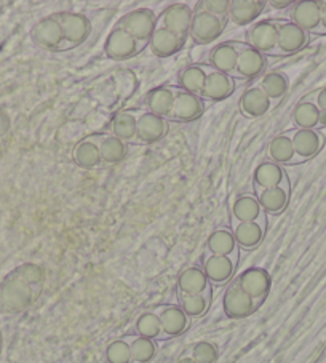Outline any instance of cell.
<instances>
[{
  "mask_svg": "<svg viewBox=\"0 0 326 363\" xmlns=\"http://www.w3.org/2000/svg\"><path fill=\"white\" fill-rule=\"evenodd\" d=\"M40 291L39 288L30 286L16 274V271H13L0 285V306L11 314H18V312L29 309L39 298Z\"/></svg>",
  "mask_w": 326,
  "mask_h": 363,
  "instance_id": "cell-1",
  "label": "cell"
},
{
  "mask_svg": "<svg viewBox=\"0 0 326 363\" xmlns=\"http://www.w3.org/2000/svg\"><path fill=\"white\" fill-rule=\"evenodd\" d=\"M240 261V248L229 256H216L205 250L202 269L211 285H224L232 280Z\"/></svg>",
  "mask_w": 326,
  "mask_h": 363,
  "instance_id": "cell-2",
  "label": "cell"
},
{
  "mask_svg": "<svg viewBox=\"0 0 326 363\" xmlns=\"http://www.w3.org/2000/svg\"><path fill=\"white\" fill-rule=\"evenodd\" d=\"M227 26V18H219L205 10H193L189 35L198 45L215 42Z\"/></svg>",
  "mask_w": 326,
  "mask_h": 363,
  "instance_id": "cell-3",
  "label": "cell"
},
{
  "mask_svg": "<svg viewBox=\"0 0 326 363\" xmlns=\"http://www.w3.org/2000/svg\"><path fill=\"white\" fill-rule=\"evenodd\" d=\"M118 29L127 30V33L135 37L137 42L147 43L152 37L154 30L157 29V16L150 9H136L128 11L120 21L117 23Z\"/></svg>",
  "mask_w": 326,
  "mask_h": 363,
  "instance_id": "cell-4",
  "label": "cell"
},
{
  "mask_svg": "<svg viewBox=\"0 0 326 363\" xmlns=\"http://www.w3.org/2000/svg\"><path fill=\"white\" fill-rule=\"evenodd\" d=\"M235 281L240 285L242 290L247 293V295L252 298L256 304H258V308H261L262 303L266 301L272 285L271 274L262 267L247 269V271H243L240 275H238Z\"/></svg>",
  "mask_w": 326,
  "mask_h": 363,
  "instance_id": "cell-5",
  "label": "cell"
},
{
  "mask_svg": "<svg viewBox=\"0 0 326 363\" xmlns=\"http://www.w3.org/2000/svg\"><path fill=\"white\" fill-rule=\"evenodd\" d=\"M144 47H147V43L137 42L127 30L114 28L104 42V53L109 60L123 61L133 58L135 55L142 52Z\"/></svg>",
  "mask_w": 326,
  "mask_h": 363,
  "instance_id": "cell-6",
  "label": "cell"
},
{
  "mask_svg": "<svg viewBox=\"0 0 326 363\" xmlns=\"http://www.w3.org/2000/svg\"><path fill=\"white\" fill-rule=\"evenodd\" d=\"M55 18L61 24L67 50L79 47L91 34V23L85 15L72 13V11H61V13H56Z\"/></svg>",
  "mask_w": 326,
  "mask_h": 363,
  "instance_id": "cell-7",
  "label": "cell"
},
{
  "mask_svg": "<svg viewBox=\"0 0 326 363\" xmlns=\"http://www.w3.org/2000/svg\"><path fill=\"white\" fill-rule=\"evenodd\" d=\"M30 37H33L35 45L43 50H55V52L67 50L62 28L55 15L42 18L30 30Z\"/></svg>",
  "mask_w": 326,
  "mask_h": 363,
  "instance_id": "cell-8",
  "label": "cell"
},
{
  "mask_svg": "<svg viewBox=\"0 0 326 363\" xmlns=\"http://www.w3.org/2000/svg\"><path fill=\"white\" fill-rule=\"evenodd\" d=\"M279 40V20H262L256 21L247 30V45L258 52L272 55L277 48Z\"/></svg>",
  "mask_w": 326,
  "mask_h": 363,
  "instance_id": "cell-9",
  "label": "cell"
},
{
  "mask_svg": "<svg viewBox=\"0 0 326 363\" xmlns=\"http://www.w3.org/2000/svg\"><path fill=\"white\" fill-rule=\"evenodd\" d=\"M193 18V9L187 4H172L162 11V15L157 18V26L172 30L183 39H187L191 30Z\"/></svg>",
  "mask_w": 326,
  "mask_h": 363,
  "instance_id": "cell-10",
  "label": "cell"
},
{
  "mask_svg": "<svg viewBox=\"0 0 326 363\" xmlns=\"http://www.w3.org/2000/svg\"><path fill=\"white\" fill-rule=\"evenodd\" d=\"M310 34L305 33L304 29H300L296 24L291 21L279 20V40L277 48L272 55L275 56H283V55H293L298 53L299 50L309 45Z\"/></svg>",
  "mask_w": 326,
  "mask_h": 363,
  "instance_id": "cell-11",
  "label": "cell"
},
{
  "mask_svg": "<svg viewBox=\"0 0 326 363\" xmlns=\"http://www.w3.org/2000/svg\"><path fill=\"white\" fill-rule=\"evenodd\" d=\"M155 312L162 323L163 340H170V337L184 335L192 323V318L181 309L179 304L160 306V308L155 309Z\"/></svg>",
  "mask_w": 326,
  "mask_h": 363,
  "instance_id": "cell-12",
  "label": "cell"
},
{
  "mask_svg": "<svg viewBox=\"0 0 326 363\" xmlns=\"http://www.w3.org/2000/svg\"><path fill=\"white\" fill-rule=\"evenodd\" d=\"M223 308L224 314L229 318H247L259 309L258 304L242 290L235 280L232 281L224 293Z\"/></svg>",
  "mask_w": 326,
  "mask_h": 363,
  "instance_id": "cell-13",
  "label": "cell"
},
{
  "mask_svg": "<svg viewBox=\"0 0 326 363\" xmlns=\"http://www.w3.org/2000/svg\"><path fill=\"white\" fill-rule=\"evenodd\" d=\"M170 131V121L165 117L155 116L152 112H142L137 116L136 125V140L142 144H154L163 140Z\"/></svg>",
  "mask_w": 326,
  "mask_h": 363,
  "instance_id": "cell-14",
  "label": "cell"
},
{
  "mask_svg": "<svg viewBox=\"0 0 326 363\" xmlns=\"http://www.w3.org/2000/svg\"><path fill=\"white\" fill-rule=\"evenodd\" d=\"M269 226L267 216L261 218L254 223H238L232 220V233H234L235 242L240 250H254L261 245L262 239L266 237Z\"/></svg>",
  "mask_w": 326,
  "mask_h": 363,
  "instance_id": "cell-15",
  "label": "cell"
},
{
  "mask_svg": "<svg viewBox=\"0 0 326 363\" xmlns=\"http://www.w3.org/2000/svg\"><path fill=\"white\" fill-rule=\"evenodd\" d=\"M203 111H205V103L202 98L179 89L176 93V98H174L173 109L170 112V116H168V121L183 122V123L193 122L203 114Z\"/></svg>",
  "mask_w": 326,
  "mask_h": 363,
  "instance_id": "cell-16",
  "label": "cell"
},
{
  "mask_svg": "<svg viewBox=\"0 0 326 363\" xmlns=\"http://www.w3.org/2000/svg\"><path fill=\"white\" fill-rule=\"evenodd\" d=\"M244 47H247V43L234 42V40L219 43V45H216L210 52V56H208L210 67H213L218 72L234 76L238 55H240V52Z\"/></svg>",
  "mask_w": 326,
  "mask_h": 363,
  "instance_id": "cell-17",
  "label": "cell"
},
{
  "mask_svg": "<svg viewBox=\"0 0 326 363\" xmlns=\"http://www.w3.org/2000/svg\"><path fill=\"white\" fill-rule=\"evenodd\" d=\"M256 197H258L259 203L267 215H280L281 211L286 208L288 200L291 196V183L290 178H285L283 183L277 187H271V189H259L254 187Z\"/></svg>",
  "mask_w": 326,
  "mask_h": 363,
  "instance_id": "cell-18",
  "label": "cell"
},
{
  "mask_svg": "<svg viewBox=\"0 0 326 363\" xmlns=\"http://www.w3.org/2000/svg\"><path fill=\"white\" fill-rule=\"evenodd\" d=\"M322 5L323 2H310V0L294 2L290 9V21L304 29L305 33L315 34L320 28V20H322Z\"/></svg>",
  "mask_w": 326,
  "mask_h": 363,
  "instance_id": "cell-19",
  "label": "cell"
},
{
  "mask_svg": "<svg viewBox=\"0 0 326 363\" xmlns=\"http://www.w3.org/2000/svg\"><path fill=\"white\" fill-rule=\"evenodd\" d=\"M238 108H240V112L248 118H258L266 116L269 111L274 108V104L269 96L259 85L254 86H248L247 90L243 91V95L240 98V103H238Z\"/></svg>",
  "mask_w": 326,
  "mask_h": 363,
  "instance_id": "cell-20",
  "label": "cell"
},
{
  "mask_svg": "<svg viewBox=\"0 0 326 363\" xmlns=\"http://www.w3.org/2000/svg\"><path fill=\"white\" fill-rule=\"evenodd\" d=\"M267 67V56L249 45L244 47L240 55H238L237 66L232 77L240 79H253L258 77L259 74L266 71Z\"/></svg>",
  "mask_w": 326,
  "mask_h": 363,
  "instance_id": "cell-21",
  "label": "cell"
},
{
  "mask_svg": "<svg viewBox=\"0 0 326 363\" xmlns=\"http://www.w3.org/2000/svg\"><path fill=\"white\" fill-rule=\"evenodd\" d=\"M235 90V79L229 76V74L218 72L213 69L206 77V82L200 98L203 101H223V99L229 98Z\"/></svg>",
  "mask_w": 326,
  "mask_h": 363,
  "instance_id": "cell-22",
  "label": "cell"
},
{
  "mask_svg": "<svg viewBox=\"0 0 326 363\" xmlns=\"http://www.w3.org/2000/svg\"><path fill=\"white\" fill-rule=\"evenodd\" d=\"M101 138L103 135H91L75 144L72 151L74 164L80 168H85V170H90V168H95L99 164H103L101 152H99Z\"/></svg>",
  "mask_w": 326,
  "mask_h": 363,
  "instance_id": "cell-23",
  "label": "cell"
},
{
  "mask_svg": "<svg viewBox=\"0 0 326 363\" xmlns=\"http://www.w3.org/2000/svg\"><path fill=\"white\" fill-rule=\"evenodd\" d=\"M230 213L232 220L238 223H254L259 221L261 218L267 216V213L262 210L256 194H242L234 199V202L230 203Z\"/></svg>",
  "mask_w": 326,
  "mask_h": 363,
  "instance_id": "cell-24",
  "label": "cell"
},
{
  "mask_svg": "<svg viewBox=\"0 0 326 363\" xmlns=\"http://www.w3.org/2000/svg\"><path fill=\"white\" fill-rule=\"evenodd\" d=\"M288 136L291 138L294 151L298 157L304 162L312 159L323 146V135L317 130H293L288 131Z\"/></svg>",
  "mask_w": 326,
  "mask_h": 363,
  "instance_id": "cell-25",
  "label": "cell"
},
{
  "mask_svg": "<svg viewBox=\"0 0 326 363\" xmlns=\"http://www.w3.org/2000/svg\"><path fill=\"white\" fill-rule=\"evenodd\" d=\"M186 39L179 37L176 34H173L172 30H168L165 28L157 26L154 30L152 37H150L149 45L152 53L159 58H168V56L176 55L181 48L184 47Z\"/></svg>",
  "mask_w": 326,
  "mask_h": 363,
  "instance_id": "cell-26",
  "label": "cell"
},
{
  "mask_svg": "<svg viewBox=\"0 0 326 363\" xmlns=\"http://www.w3.org/2000/svg\"><path fill=\"white\" fill-rule=\"evenodd\" d=\"M179 86L173 85H163L157 86V89L150 90L146 96V106L149 112H152L155 116L165 117L168 121V116L173 109L174 98H176V93Z\"/></svg>",
  "mask_w": 326,
  "mask_h": 363,
  "instance_id": "cell-27",
  "label": "cell"
},
{
  "mask_svg": "<svg viewBox=\"0 0 326 363\" xmlns=\"http://www.w3.org/2000/svg\"><path fill=\"white\" fill-rule=\"evenodd\" d=\"M267 157L274 164L279 165H294L304 162L298 157L291 138L288 136V133H281L272 138V141L267 146Z\"/></svg>",
  "mask_w": 326,
  "mask_h": 363,
  "instance_id": "cell-28",
  "label": "cell"
},
{
  "mask_svg": "<svg viewBox=\"0 0 326 363\" xmlns=\"http://www.w3.org/2000/svg\"><path fill=\"white\" fill-rule=\"evenodd\" d=\"M266 5L262 0H230L229 20L237 26H247L258 20Z\"/></svg>",
  "mask_w": 326,
  "mask_h": 363,
  "instance_id": "cell-29",
  "label": "cell"
},
{
  "mask_svg": "<svg viewBox=\"0 0 326 363\" xmlns=\"http://www.w3.org/2000/svg\"><path fill=\"white\" fill-rule=\"evenodd\" d=\"M213 71L210 65H191L184 67L183 71L179 72L178 77V86L181 90L187 93H192V95H198L202 93L206 77Z\"/></svg>",
  "mask_w": 326,
  "mask_h": 363,
  "instance_id": "cell-30",
  "label": "cell"
},
{
  "mask_svg": "<svg viewBox=\"0 0 326 363\" xmlns=\"http://www.w3.org/2000/svg\"><path fill=\"white\" fill-rule=\"evenodd\" d=\"M213 285L206 279L202 266H189L186 267L178 277V291L184 295H200L211 288Z\"/></svg>",
  "mask_w": 326,
  "mask_h": 363,
  "instance_id": "cell-31",
  "label": "cell"
},
{
  "mask_svg": "<svg viewBox=\"0 0 326 363\" xmlns=\"http://www.w3.org/2000/svg\"><path fill=\"white\" fill-rule=\"evenodd\" d=\"M288 177L283 167L279 164H274L271 160L261 162V164L256 167L253 181L254 187H259V189H271V187H277L283 179Z\"/></svg>",
  "mask_w": 326,
  "mask_h": 363,
  "instance_id": "cell-32",
  "label": "cell"
},
{
  "mask_svg": "<svg viewBox=\"0 0 326 363\" xmlns=\"http://www.w3.org/2000/svg\"><path fill=\"white\" fill-rule=\"evenodd\" d=\"M320 121H322V112L310 98H304L303 101H299L293 111V123L299 130H317V127H320Z\"/></svg>",
  "mask_w": 326,
  "mask_h": 363,
  "instance_id": "cell-33",
  "label": "cell"
},
{
  "mask_svg": "<svg viewBox=\"0 0 326 363\" xmlns=\"http://www.w3.org/2000/svg\"><path fill=\"white\" fill-rule=\"evenodd\" d=\"M238 245L230 228H218L206 240V252L216 256H229L237 252Z\"/></svg>",
  "mask_w": 326,
  "mask_h": 363,
  "instance_id": "cell-34",
  "label": "cell"
},
{
  "mask_svg": "<svg viewBox=\"0 0 326 363\" xmlns=\"http://www.w3.org/2000/svg\"><path fill=\"white\" fill-rule=\"evenodd\" d=\"M137 116L133 111H122L114 116L111 123L112 136L118 138L123 143H137L136 140Z\"/></svg>",
  "mask_w": 326,
  "mask_h": 363,
  "instance_id": "cell-35",
  "label": "cell"
},
{
  "mask_svg": "<svg viewBox=\"0 0 326 363\" xmlns=\"http://www.w3.org/2000/svg\"><path fill=\"white\" fill-rule=\"evenodd\" d=\"M213 299V286L200 295H184L178 291V304L191 318L203 317L208 312Z\"/></svg>",
  "mask_w": 326,
  "mask_h": 363,
  "instance_id": "cell-36",
  "label": "cell"
},
{
  "mask_svg": "<svg viewBox=\"0 0 326 363\" xmlns=\"http://www.w3.org/2000/svg\"><path fill=\"white\" fill-rule=\"evenodd\" d=\"M99 152H101L103 164L117 165L127 159L128 144L112 135H103L99 143Z\"/></svg>",
  "mask_w": 326,
  "mask_h": 363,
  "instance_id": "cell-37",
  "label": "cell"
},
{
  "mask_svg": "<svg viewBox=\"0 0 326 363\" xmlns=\"http://www.w3.org/2000/svg\"><path fill=\"white\" fill-rule=\"evenodd\" d=\"M259 86L275 106L286 95L288 86H290V80H288V77L283 72L274 71V72H267L266 76L262 77Z\"/></svg>",
  "mask_w": 326,
  "mask_h": 363,
  "instance_id": "cell-38",
  "label": "cell"
},
{
  "mask_svg": "<svg viewBox=\"0 0 326 363\" xmlns=\"http://www.w3.org/2000/svg\"><path fill=\"white\" fill-rule=\"evenodd\" d=\"M125 337L131 349V363H150L155 359L157 344L154 340L137 335H127Z\"/></svg>",
  "mask_w": 326,
  "mask_h": 363,
  "instance_id": "cell-39",
  "label": "cell"
},
{
  "mask_svg": "<svg viewBox=\"0 0 326 363\" xmlns=\"http://www.w3.org/2000/svg\"><path fill=\"white\" fill-rule=\"evenodd\" d=\"M135 331L137 336L147 337V340H163V331L160 318L155 311H146L136 318Z\"/></svg>",
  "mask_w": 326,
  "mask_h": 363,
  "instance_id": "cell-40",
  "label": "cell"
},
{
  "mask_svg": "<svg viewBox=\"0 0 326 363\" xmlns=\"http://www.w3.org/2000/svg\"><path fill=\"white\" fill-rule=\"evenodd\" d=\"M106 363H131V349L127 337H117L111 341L104 350Z\"/></svg>",
  "mask_w": 326,
  "mask_h": 363,
  "instance_id": "cell-41",
  "label": "cell"
},
{
  "mask_svg": "<svg viewBox=\"0 0 326 363\" xmlns=\"http://www.w3.org/2000/svg\"><path fill=\"white\" fill-rule=\"evenodd\" d=\"M189 355L197 363H216L219 357V349L211 341H198L191 347Z\"/></svg>",
  "mask_w": 326,
  "mask_h": 363,
  "instance_id": "cell-42",
  "label": "cell"
},
{
  "mask_svg": "<svg viewBox=\"0 0 326 363\" xmlns=\"http://www.w3.org/2000/svg\"><path fill=\"white\" fill-rule=\"evenodd\" d=\"M15 271L24 281H28L30 286L42 290L43 280H45V272H43L42 266L35 264V262H26V264H21L20 267H16Z\"/></svg>",
  "mask_w": 326,
  "mask_h": 363,
  "instance_id": "cell-43",
  "label": "cell"
},
{
  "mask_svg": "<svg viewBox=\"0 0 326 363\" xmlns=\"http://www.w3.org/2000/svg\"><path fill=\"white\" fill-rule=\"evenodd\" d=\"M197 7L196 10H205L219 18H229L230 0H202V2H197Z\"/></svg>",
  "mask_w": 326,
  "mask_h": 363,
  "instance_id": "cell-44",
  "label": "cell"
},
{
  "mask_svg": "<svg viewBox=\"0 0 326 363\" xmlns=\"http://www.w3.org/2000/svg\"><path fill=\"white\" fill-rule=\"evenodd\" d=\"M313 103L317 104V108L322 112V121H320V127H325L326 125V86H323L322 90H318L315 93V99Z\"/></svg>",
  "mask_w": 326,
  "mask_h": 363,
  "instance_id": "cell-45",
  "label": "cell"
},
{
  "mask_svg": "<svg viewBox=\"0 0 326 363\" xmlns=\"http://www.w3.org/2000/svg\"><path fill=\"white\" fill-rule=\"evenodd\" d=\"M11 128V117L7 111L0 109V138H4Z\"/></svg>",
  "mask_w": 326,
  "mask_h": 363,
  "instance_id": "cell-46",
  "label": "cell"
},
{
  "mask_svg": "<svg viewBox=\"0 0 326 363\" xmlns=\"http://www.w3.org/2000/svg\"><path fill=\"white\" fill-rule=\"evenodd\" d=\"M266 4L274 10H285V9L293 7L294 2H291V0H285V2L283 0H269Z\"/></svg>",
  "mask_w": 326,
  "mask_h": 363,
  "instance_id": "cell-47",
  "label": "cell"
},
{
  "mask_svg": "<svg viewBox=\"0 0 326 363\" xmlns=\"http://www.w3.org/2000/svg\"><path fill=\"white\" fill-rule=\"evenodd\" d=\"M315 34H326V2L322 5V20H320V28Z\"/></svg>",
  "mask_w": 326,
  "mask_h": 363,
  "instance_id": "cell-48",
  "label": "cell"
},
{
  "mask_svg": "<svg viewBox=\"0 0 326 363\" xmlns=\"http://www.w3.org/2000/svg\"><path fill=\"white\" fill-rule=\"evenodd\" d=\"M176 363H197V362L193 360L189 354H186V355L181 357V359H179Z\"/></svg>",
  "mask_w": 326,
  "mask_h": 363,
  "instance_id": "cell-49",
  "label": "cell"
},
{
  "mask_svg": "<svg viewBox=\"0 0 326 363\" xmlns=\"http://www.w3.org/2000/svg\"><path fill=\"white\" fill-rule=\"evenodd\" d=\"M4 155V146H2V143H0V157H2Z\"/></svg>",
  "mask_w": 326,
  "mask_h": 363,
  "instance_id": "cell-50",
  "label": "cell"
},
{
  "mask_svg": "<svg viewBox=\"0 0 326 363\" xmlns=\"http://www.w3.org/2000/svg\"><path fill=\"white\" fill-rule=\"evenodd\" d=\"M0 347H2V333H0Z\"/></svg>",
  "mask_w": 326,
  "mask_h": 363,
  "instance_id": "cell-51",
  "label": "cell"
}]
</instances>
